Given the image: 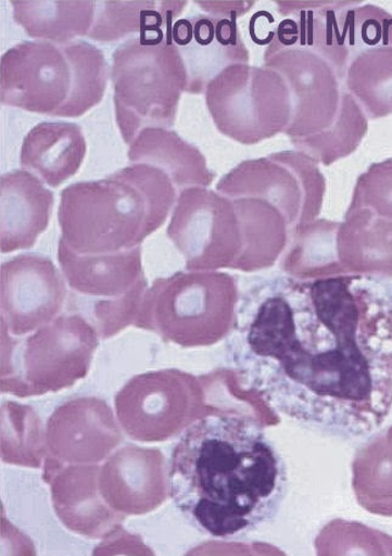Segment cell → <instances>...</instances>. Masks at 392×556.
<instances>
[{
	"label": "cell",
	"mask_w": 392,
	"mask_h": 556,
	"mask_svg": "<svg viewBox=\"0 0 392 556\" xmlns=\"http://www.w3.org/2000/svg\"><path fill=\"white\" fill-rule=\"evenodd\" d=\"M354 490L362 507L392 517V427L357 452Z\"/></svg>",
	"instance_id": "23"
},
{
	"label": "cell",
	"mask_w": 392,
	"mask_h": 556,
	"mask_svg": "<svg viewBox=\"0 0 392 556\" xmlns=\"http://www.w3.org/2000/svg\"><path fill=\"white\" fill-rule=\"evenodd\" d=\"M244 249L235 269L256 271L274 267L284 255L291 230L287 218L269 202L255 198L232 199Z\"/></svg>",
	"instance_id": "19"
},
{
	"label": "cell",
	"mask_w": 392,
	"mask_h": 556,
	"mask_svg": "<svg viewBox=\"0 0 392 556\" xmlns=\"http://www.w3.org/2000/svg\"><path fill=\"white\" fill-rule=\"evenodd\" d=\"M216 190L229 199L255 198L269 202L284 215L294 232L318 218L326 178L316 161L301 151H280L243 161L220 178Z\"/></svg>",
	"instance_id": "11"
},
{
	"label": "cell",
	"mask_w": 392,
	"mask_h": 556,
	"mask_svg": "<svg viewBox=\"0 0 392 556\" xmlns=\"http://www.w3.org/2000/svg\"><path fill=\"white\" fill-rule=\"evenodd\" d=\"M238 16L194 15L177 20L174 43L182 56L189 94L205 93L219 73L236 64H249L250 53L241 38Z\"/></svg>",
	"instance_id": "14"
},
{
	"label": "cell",
	"mask_w": 392,
	"mask_h": 556,
	"mask_svg": "<svg viewBox=\"0 0 392 556\" xmlns=\"http://www.w3.org/2000/svg\"><path fill=\"white\" fill-rule=\"evenodd\" d=\"M3 329L18 338L53 321L66 299L65 278L52 260L24 254L2 265Z\"/></svg>",
	"instance_id": "13"
},
{
	"label": "cell",
	"mask_w": 392,
	"mask_h": 556,
	"mask_svg": "<svg viewBox=\"0 0 392 556\" xmlns=\"http://www.w3.org/2000/svg\"><path fill=\"white\" fill-rule=\"evenodd\" d=\"M226 351L239 386L274 414L328 438H367L392 409V281L263 279L240 298Z\"/></svg>",
	"instance_id": "1"
},
{
	"label": "cell",
	"mask_w": 392,
	"mask_h": 556,
	"mask_svg": "<svg viewBox=\"0 0 392 556\" xmlns=\"http://www.w3.org/2000/svg\"><path fill=\"white\" fill-rule=\"evenodd\" d=\"M167 237L187 270L235 269L244 249L233 200L203 187L180 191Z\"/></svg>",
	"instance_id": "12"
},
{
	"label": "cell",
	"mask_w": 392,
	"mask_h": 556,
	"mask_svg": "<svg viewBox=\"0 0 392 556\" xmlns=\"http://www.w3.org/2000/svg\"><path fill=\"white\" fill-rule=\"evenodd\" d=\"M165 2H98L92 29L87 37L97 42H116L130 34H139L163 22Z\"/></svg>",
	"instance_id": "25"
},
{
	"label": "cell",
	"mask_w": 392,
	"mask_h": 556,
	"mask_svg": "<svg viewBox=\"0 0 392 556\" xmlns=\"http://www.w3.org/2000/svg\"><path fill=\"white\" fill-rule=\"evenodd\" d=\"M0 77L3 105L77 118L102 103L109 66L102 50L86 40L63 46L25 40L3 54Z\"/></svg>",
	"instance_id": "4"
},
{
	"label": "cell",
	"mask_w": 392,
	"mask_h": 556,
	"mask_svg": "<svg viewBox=\"0 0 392 556\" xmlns=\"http://www.w3.org/2000/svg\"><path fill=\"white\" fill-rule=\"evenodd\" d=\"M286 460L256 418L216 408L182 432L170 453V500L195 529L232 539L273 522L288 491Z\"/></svg>",
	"instance_id": "2"
},
{
	"label": "cell",
	"mask_w": 392,
	"mask_h": 556,
	"mask_svg": "<svg viewBox=\"0 0 392 556\" xmlns=\"http://www.w3.org/2000/svg\"><path fill=\"white\" fill-rule=\"evenodd\" d=\"M347 87L369 110L371 117L392 113V46L369 49L347 70Z\"/></svg>",
	"instance_id": "24"
},
{
	"label": "cell",
	"mask_w": 392,
	"mask_h": 556,
	"mask_svg": "<svg viewBox=\"0 0 392 556\" xmlns=\"http://www.w3.org/2000/svg\"><path fill=\"white\" fill-rule=\"evenodd\" d=\"M239 300L237 279L226 271H178L146 291L136 326L180 348L213 346L232 331Z\"/></svg>",
	"instance_id": "7"
},
{
	"label": "cell",
	"mask_w": 392,
	"mask_h": 556,
	"mask_svg": "<svg viewBox=\"0 0 392 556\" xmlns=\"http://www.w3.org/2000/svg\"><path fill=\"white\" fill-rule=\"evenodd\" d=\"M15 23L35 39L63 46L92 29L98 2L94 0H14Z\"/></svg>",
	"instance_id": "20"
},
{
	"label": "cell",
	"mask_w": 392,
	"mask_h": 556,
	"mask_svg": "<svg viewBox=\"0 0 392 556\" xmlns=\"http://www.w3.org/2000/svg\"><path fill=\"white\" fill-rule=\"evenodd\" d=\"M339 225L337 222L317 218L296 229L281 256L280 268L284 275L296 279L347 275L341 268L338 256Z\"/></svg>",
	"instance_id": "22"
},
{
	"label": "cell",
	"mask_w": 392,
	"mask_h": 556,
	"mask_svg": "<svg viewBox=\"0 0 392 556\" xmlns=\"http://www.w3.org/2000/svg\"><path fill=\"white\" fill-rule=\"evenodd\" d=\"M276 20L268 12H258L250 20L249 33L251 39L258 46H269L277 34Z\"/></svg>",
	"instance_id": "26"
},
{
	"label": "cell",
	"mask_w": 392,
	"mask_h": 556,
	"mask_svg": "<svg viewBox=\"0 0 392 556\" xmlns=\"http://www.w3.org/2000/svg\"><path fill=\"white\" fill-rule=\"evenodd\" d=\"M205 100L220 134L244 146L286 134L293 116L286 79L265 65L225 68L206 87Z\"/></svg>",
	"instance_id": "8"
},
{
	"label": "cell",
	"mask_w": 392,
	"mask_h": 556,
	"mask_svg": "<svg viewBox=\"0 0 392 556\" xmlns=\"http://www.w3.org/2000/svg\"><path fill=\"white\" fill-rule=\"evenodd\" d=\"M97 346V332L83 317L55 318L15 343L20 356L3 359L2 390L29 397L73 387L87 376Z\"/></svg>",
	"instance_id": "9"
},
{
	"label": "cell",
	"mask_w": 392,
	"mask_h": 556,
	"mask_svg": "<svg viewBox=\"0 0 392 556\" xmlns=\"http://www.w3.org/2000/svg\"><path fill=\"white\" fill-rule=\"evenodd\" d=\"M178 195L165 172L146 164H132L104 179L79 181L60 194V238L78 255L139 248L164 226Z\"/></svg>",
	"instance_id": "3"
},
{
	"label": "cell",
	"mask_w": 392,
	"mask_h": 556,
	"mask_svg": "<svg viewBox=\"0 0 392 556\" xmlns=\"http://www.w3.org/2000/svg\"><path fill=\"white\" fill-rule=\"evenodd\" d=\"M58 261L69 288L79 294L117 300L147 280L142 248L104 255H78L60 238Z\"/></svg>",
	"instance_id": "16"
},
{
	"label": "cell",
	"mask_w": 392,
	"mask_h": 556,
	"mask_svg": "<svg viewBox=\"0 0 392 556\" xmlns=\"http://www.w3.org/2000/svg\"><path fill=\"white\" fill-rule=\"evenodd\" d=\"M0 250L10 254L34 248L49 226L54 206L53 191L27 169L10 170L0 179Z\"/></svg>",
	"instance_id": "15"
},
{
	"label": "cell",
	"mask_w": 392,
	"mask_h": 556,
	"mask_svg": "<svg viewBox=\"0 0 392 556\" xmlns=\"http://www.w3.org/2000/svg\"><path fill=\"white\" fill-rule=\"evenodd\" d=\"M146 450H119L100 472V491L110 507L128 514H146L161 502L149 491H164V484L149 483V479L163 478V471L149 473L148 465H140Z\"/></svg>",
	"instance_id": "21"
},
{
	"label": "cell",
	"mask_w": 392,
	"mask_h": 556,
	"mask_svg": "<svg viewBox=\"0 0 392 556\" xmlns=\"http://www.w3.org/2000/svg\"><path fill=\"white\" fill-rule=\"evenodd\" d=\"M127 156L132 164H146L165 172L179 193L190 187L207 188L216 178L203 153L168 128L140 130L129 146Z\"/></svg>",
	"instance_id": "18"
},
{
	"label": "cell",
	"mask_w": 392,
	"mask_h": 556,
	"mask_svg": "<svg viewBox=\"0 0 392 556\" xmlns=\"http://www.w3.org/2000/svg\"><path fill=\"white\" fill-rule=\"evenodd\" d=\"M86 154L83 128L66 121H43L25 137L20 163L50 188H58L77 174Z\"/></svg>",
	"instance_id": "17"
},
{
	"label": "cell",
	"mask_w": 392,
	"mask_h": 556,
	"mask_svg": "<svg viewBox=\"0 0 392 556\" xmlns=\"http://www.w3.org/2000/svg\"><path fill=\"white\" fill-rule=\"evenodd\" d=\"M201 379L178 369L139 374L121 389L115 410L130 440L164 442L182 433L206 409Z\"/></svg>",
	"instance_id": "10"
},
{
	"label": "cell",
	"mask_w": 392,
	"mask_h": 556,
	"mask_svg": "<svg viewBox=\"0 0 392 556\" xmlns=\"http://www.w3.org/2000/svg\"><path fill=\"white\" fill-rule=\"evenodd\" d=\"M264 60L289 87L293 116L286 135L298 151L325 166L349 155L365 135L366 121L353 97L341 92L336 67L314 50L276 40Z\"/></svg>",
	"instance_id": "5"
},
{
	"label": "cell",
	"mask_w": 392,
	"mask_h": 556,
	"mask_svg": "<svg viewBox=\"0 0 392 556\" xmlns=\"http://www.w3.org/2000/svg\"><path fill=\"white\" fill-rule=\"evenodd\" d=\"M173 27L130 38L113 54L115 118L127 146L144 128L170 129L180 97L187 93V68L174 43Z\"/></svg>",
	"instance_id": "6"
},
{
	"label": "cell",
	"mask_w": 392,
	"mask_h": 556,
	"mask_svg": "<svg viewBox=\"0 0 392 556\" xmlns=\"http://www.w3.org/2000/svg\"><path fill=\"white\" fill-rule=\"evenodd\" d=\"M201 9L210 13V15L232 17L243 16L255 2H195Z\"/></svg>",
	"instance_id": "27"
}]
</instances>
